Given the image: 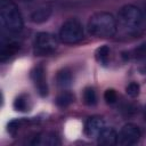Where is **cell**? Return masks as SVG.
I'll list each match as a JSON object with an SVG mask.
<instances>
[{
    "label": "cell",
    "instance_id": "1",
    "mask_svg": "<svg viewBox=\"0 0 146 146\" xmlns=\"http://www.w3.org/2000/svg\"><path fill=\"white\" fill-rule=\"evenodd\" d=\"M117 29L127 36H139L145 30L141 10L133 5L123 6L117 15Z\"/></svg>",
    "mask_w": 146,
    "mask_h": 146
},
{
    "label": "cell",
    "instance_id": "2",
    "mask_svg": "<svg viewBox=\"0 0 146 146\" xmlns=\"http://www.w3.org/2000/svg\"><path fill=\"white\" fill-rule=\"evenodd\" d=\"M116 18L107 11L96 13L88 21L89 33L97 38H111L116 33Z\"/></svg>",
    "mask_w": 146,
    "mask_h": 146
},
{
    "label": "cell",
    "instance_id": "3",
    "mask_svg": "<svg viewBox=\"0 0 146 146\" xmlns=\"http://www.w3.org/2000/svg\"><path fill=\"white\" fill-rule=\"evenodd\" d=\"M0 21L2 30L8 33H18L23 29L22 14L13 0H1Z\"/></svg>",
    "mask_w": 146,
    "mask_h": 146
},
{
    "label": "cell",
    "instance_id": "4",
    "mask_svg": "<svg viewBox=\"0 0 146 146\" xmlns=\"http://www.w3.org/2000/svg\"><path fill=\"white\" fill-rule=\"evenodd\" d=\"M84 36L83 27L78 19L66 21L59 30V40L66 44H74L80 42Z\"/></svg>",
    "mask_w": 146,
    "mask_h": 146
},
{
    "label": "cell",
    "instance_id": "5",
    "mask_svg": "<svg viewBox=\"0 0 146 146\" xmlns=\"http://www.w3.org/2000/svg\"><path fill=\"white\" fill-rule=\"evenodd\" d=\"M58 46L57 38L48 32H40L34 39V52L38 56H47L52 54Z\"/></svg>",
    "mask_w": 146,
    "mask_h": 146
},
{
    "label": "cell",
    "instance_id": "6",
    "mask_svg": "<svg viewBox=\"0 0 146 146\" xmlns=\"http://www.w3.org/2000/svg\"><path fill=\"white\" fill-rule=\"evenodd\" d=\"M140 130L139 128L133 123H127L124 124L119 135H117V144L122 146H130L135 145L140 139Z\"/></svg>",
    "mask_w": 146,
    "mask_h": 146
},
{
    "label": "cell",
    "instance_id": "7",
    "mask_svg": "<svg viewBox=\"0 0 146 146\" xmlns=\"http://www.w3.org/2000/svg\"><path fill=\"white\" fill-rule=\"evenodd\" d=\"M32 80L34 82L35 88L38 89L39 94L41 96H46L48 92V87H47V81H46V75H44V70L42 66H36L32 71Z\"/></svg>",
    "mask_w": 146,
    "mask_h": 146
},
{
    "label": "cell",
    "instance_id": "8",
    "mask_svg": "<svg viewBox=\"0 0 146 146\" xmlns=\"http://www.w3.org/2000/svg\"><path fill=\"white\" fill-rule=\"evenodd\" d=\"M105 127V121L100 116H92L89 117L84 125V133L88 137H97L102 129Z\"/></svg>",
    "mask_w": 146,
    "mask_h": 146
},
{
    "label": "cell",
    "instance_id": "9",
    "mask_svg": "<svg viewBox=\"0 0 146 146\" xmlns=\"http://www.w3.org/2000/svg\"><path fill=\"white\" fill-rule=\"evenodd\" d=\"M97 141L100 145H114L117 144V133L113 128L104 127L97 136Z\"/></svg>",
    "mask_w": 146,
    "mask_h": 146
},
{
    "label": "cell",
    "instance_id": "10",
    "mask_svg": "<svg viewBox=\"0 0 146 146\" xmlns=\"http://www.w3.org/2000/svg\"><path fill=\"white\" fill-rule=\"evenodd\" d=\"M33 145H41V146H54L60 144L58 137L55 133H41L34 137V140L31 141Z\"/></svg>",
    "mask_w": 146,
    "mask_h": 146
},
{
    "label": "cell",
    "instance_id": "11",
    "mask_svg": "<svg viewBox=\"0 0 146 146\" xmlns=\"http://www.w3.org/2000/svg\"><path fill=\"white\" fill-rule=\"evenodd\" d=\"M19 49V44L17 42H14V41H2L1 43V49H0V57H1V60H6L7 58L11 57L17 50Z\"/></svg>",
    "mask_w": 146,
    "mask_h": 146
},
{
    "label": "cell",
    "instance_id": "12",
    "mask_svg": "<svg viewBox=\"0 0 146 146\" xmlns=\"http://www.w3.org/2000/svg\"><path fill=\"white\" fill-rule=\"evenodd\" d=\"M51 15V8L48 6H41L31 14V21L33 23H43Z\"/></svg>",
    "mask_w": 146,
    "mask_h": 146
},
{
    "label": "cell",
    "instance_id": "13",
    "mask_svg": "<svg viewBox=\"0 0 146 146\" xmlns=\"http://www.w3.org/2000/svg\"><path fill=\"white\" fill-rule=\"evenodd\" d=\"M56 80H57L58 86H60L63 88L68 87L71 84V82H72V74L67 68H64V70H62V71H59L57 73Z\"/></svg>",
    "mask_w": 146,
    "mask_h": 146
},
{
    "label": "cell",
    "instance_id": "14",
    "mask_svg": "<svg viewBox=\"0 0 146 146\" xmlns=\"http://www.w3.org/2000/svg\"><path fill=\"white\" fill-rule=\"evenodd\" d=\"M110 48L107 46H103L99 47L96 50V59L98 60V63H100L102 65H106L108 63V58H110Z\"/></svg>",
    "mask_w": 146,
    "mask_h": 146
},
{
    "label": "cell",
    "instance_id": "15",
    "mask_svg": "<svg viewBox=\"0 0 146 146\" xmlns=\"http://www.w3.org/2000/svg\"><path fill=\"white\" fill-rule=\"evenodd\" d=\"M73 99H74V97L70 91H63L62 94L58 95L56 103L59 107H67L73 102Z\"/></svg>",
    "mask_w": 146,
    "mask_h": 146
},
{
    "label": "cell",
    "instance_id": "16",
    "mask_svg": "<svg viewBox=\"0 0 146 146\" xmlns=\"http://www.w3.org/2000/svg\"><path fill=\"white\" fill-rule=\"evenodd\" d=\"M83 102L86 105H95L97 102V96H96V91L94 90V88H86L83 91Z\"/></svg>",
    "mask_w": 146,
    "mask_h": 146
},
{
    "label": "cell",
    "instance_id": "17",
    "mask_svg": "<svg viewBox=\"0 0 146 146\" xmlns=\"http://www.w3.org/2000/svg\"><path fill=\"white\" fill-rule=\"evenodd\" d=\"M139 84L137 82H130L127 88H125V91L127 94L130 96V97H137L138 94H139Z\"/></svg>",
    "mask_w": 146,
    "mask_h": 146
},
{
    "label": "cell",
    "instance_id": "18",
    "mask_svg": "<svg viewBox=\"0 0 146 146\" xmlns=\"http://www.w3.org/2000/svg\"><path fill=\"white\" fill-rule=\"evenodd\" d=\"M104 99L106 100L107 104H114L117 100V95L114 89H107L104 94Z\"/></svg>",
    "mask_w": 146,
    "mask_h": 146
},
{
    "label": "cell",
    "instance_id": "19",
    "mask_svg": "<svg viewBox=\"0 0 146 146\" xmlns=\"http://www.w3.org/2000/svg\"><path fill=\"white\" fill-rule=\"evenodd\" d=\"M14 108L16 111H21V112L26 111L27 110V103H26V100L23 97L16 98L15 102H14Z\"/></svg>",
    "mask_w": 146,
    "mask_h": 146
},
{
    "label": "cell",
    "instance_id": "20",
    "mask_svg": "<svg viewBox=\"0 0 146 146\" xmlns=\"http://www.w3.org/2000/svg\"><path fill=\"white\" fill-rule=\"evenodd\" d=\"M145 120H146V111H145Z\"/></svg>",
    "mask_w": 146,
    "mask_h": 146
},
{
    "label": "cell",
    "instance_id": "21",
    "mask_svg": "<svg viewBox=\"0 0 146 146\" xmlns=\"http://www.w3.org/2000/svg\"><path fill=\"white\" fill-rule=\"evenodd\" d=\"M22 1H29V0H22Z\"/></svg>",
    "mask_w": 146,
    "mask_h": 146
}]
</instances>
